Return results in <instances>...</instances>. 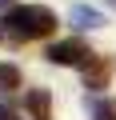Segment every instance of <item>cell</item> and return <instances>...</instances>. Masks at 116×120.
<instances>
[{
	"mask_svg": "<svg viewBox=\"0 0 116 120\" xmlns=\"http://www.w3.org/2000/svg\"><path fill=\"white\" fill-rule=\"evenodd\" d=\"M16 84H20V68L16 64H0V92H8Z\"/></svg>",
	"mask_w": 116,
	"mask_h": 120,
	"instance_id": "52a82bcc",
	"label": "cell"
},
{
	"mask_svg": "<svg viewBox=\"0 0 116 120\" xmlns=\"http://www.w3.org/2000/svg\"><path fill=\"white\" fill-rule=\"evenodd\" d=\"M72 24H80V28H100L104 16H100L96 8H88V4H72Z\"/></svg>",
	"mask_w": 116,
	"mask_h": 120,
	"instance_id": "5b68a950",
	"label": "cell"
},
{
	"mask_svg": "<svg viewBox=\"0 0 116 120\" xmlns=\"http://www.w3.org/2000/svg\"><path fill=\"white\" fill-rule=\"evenodd\" d=\"M0 4H12V8H16V0H0Z\"/></svg>",
	"mask_w": 116,
	"mask_h": 120,
	"instance_id": "9c48e42d",
	"label": "cell"
},
{
	"mask_svg": "<svg viewBox=\"0 0 116 120\" xmlns=\"http://www.w3.org/2000/svg\"><path fill=\"white\" fill-rule=\"evenodd\" d=\"M88 112H92V120H116V96H92Z\"/></svg>",
	"mask_w": 116,
	"mask_h": 120,
	"instance_id": "8992f818",
	"label": "cell"
},
{
	"mask_svg": "<svg viewBox=\"0 0 116 120\" xmlns=\"http://www.w3.org/2000/svg\"><path fill=\"white\" fill-rule=\"evenodd\" d=\"M48 60H52V64H64V68H84L92 60V48L84 40H56L48 48Z\"/></svg>",
	"mask_w": 116,
	"mask_h": 120,
	"instance_id": "7a4b0ae2",
	"label": "cell"
},
{
	"mask_svg": "<svg viewBox=\"0 0 116 120\" xmlns=\"http://www.w3.org/2000/svg\"><path fill=\"white\" fill-rule=\"evenodd\" d=\"M108 76H112V68L104 56H92L84 64V88H108Z\"/></svg>",
	"mask_w": 116,
	"mask_h": 120,
	"instance_id": "3957f363",
	"label": "cell"
},
{
	"mask_svg": "<svg viewBox=\"0 0 116 120\" xmlns=\"http://www.w3.org/2000/svg\"><path fill=\"white\" fill-rule=\"evenodd\" d=\"M24 108H28L32 120H52V96H48L44 88H32V92L24 96Z\"/></svg>",
	"mask_w": 116,
	"mask_h": 120,
	"instance_id": "277c9868",
	"label": "cell"
},
{
	"mask_svg": "<svg viewBox=\"0 0 116 120\" xmlns=\"http://www.w3.org/2000/svg\"><path fill=\"white\" fill-rule=\"evenodd\" d=\"M4 24H8L12 40H40V36L56 32V12L44 8V4H16Z\"/></svg>",
	"mask_w": 116,
	"mask_h": 120,
	"instance_id": "6da1fadb",
	"label": "cell"
},
{
	"mask_svg": "<svg viewBox=\"0 0 116 120\" xmlns=\"http://www.w3.org/2000/svg\"><path fill=\"white\" fill-rule=\"evenodd\" d=\"M0 120H16V116H12V108H4V104H0Z\"/></svg>",
	"mask_w": 116,
	"mask_h": 120,
	"instance_id": "ba28073f",
	"label": "cell"
},
{
	"mask_svg": "<svg viewBox=\"0 0 116 120\" xmlns=\"http://www.w3.org/2000/svg\"><path fill=\"white\" fill-rule=\"evenodd\" d=\"M112 4H116V0H112Z\"/></svg>",
	"mask_w": 116,
	"mask_h": 120,
	"instance_id": "30bf717a",
	"label": "cell"
}]
</instances>
